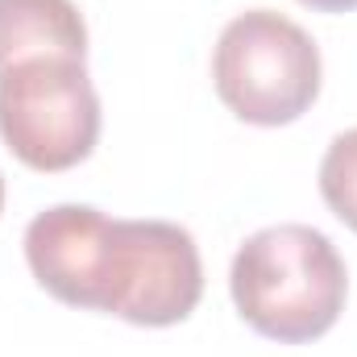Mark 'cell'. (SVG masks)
I'll return each instance as SVG.
<instances>
[{
    "mask_svg": "<svg viewBox=\"0 0 357 357\" xmlns=\"http://www.w3.org/2000/svg\"><path fill=\"white\" fill-rule=\"evenodd\" d=\"M241 320L278 345L324 337L349 295V274L337 245L312 225H274L237 250L229 270Z\"/></svg>",
    "mask_w": 357,
    "mask_h": 357,
    "instance_id": "obj_1",
    "label": "cell"
},
{
    "mask_svg": "<svg viewBox=\"0 0 357 357\" xmlns=\"http://www.w3.org/2000/svg\"><path fill=\"white\" fill-rule=\"evenodd\" d=\"M216 96L245 125L278 129L299 121L320 96V50L303 25L274 8L233 17L212 54Z\"/></svg>",
    "mask_w": 357,
    "mask_h": 357,
    "instance_id": "obj_2",
    "label": "cell"
},
{
    "mask_svg": "<svg viewBox=\"0 0 357 357\" xmlns=\"http://www.w3.org/2000/svg\"><path fill=\"white\" fill-rule=\"evenodd\" d=\"M0 137L29 171H71L96 150L100 96L79 59H29L0 71Z\"/></svg>",
    "mask_w": 357,
    "mask_h": 357,
    "instance_id": "obj_3",
    "label": "cell"
},
{
    "mask_svg": "<svg viewBox=\"0 0 357 357\" xmlns=\"http://www.w3.org/2000/svg\"><path fill=\"white\" fill-rule=\"evenodd\" d=\"M199 295L204 266L187 229L171 220H112L100 312L142 328H167L195 312Z\"/></svg>",
    "mask_w": 357,
    "mask_h": 357,
    "instance_id": "obj_4",
    "label": "cell"
},
{
    "mask_svg": "<svg viewBox=\"0 0 357 357\" xmlns=\"http://www.w3.org/2000/svg\"><path fill=\"white\" fill-rule=\"evenodd\" d=\"M112 220L88 204H59L29 220L25 262L33 278L71 307L100 312L104 303V262H108Z\"/></svg>",
    "mask_w": 357,
    "mask_h": 357,
    "instance_id": "obj_5",
    "label": "cell"
},
{
    "mask_svg": "<svg viewBox=\"0 0 357 357\" xmlns=\"http://www.w3.org/2000/svg\"><path fill=\"white\" fill-rule=\"evenodd\" d=\"M29 59H88V25L71 0H0V71Z\"/></svg>",
    "mask_w": 357,
    "mask_h": 357,
    "instance_id": "obj_6",
    "label": "cell"
},
{
    "mask_svg": "<svg viewBox=\"0 0 357 357\" xmlns=\"http://www.w3.org/2000/svg\"><path fill=\"white\" fill-rule=\"evenodd\" d=\"M320 195L333 208V216L357 233V129H345L333 137L320 162Z\"/></svg>",
    "mask_w": 357,
    "mask_h": 357,
    "instance_id": "obj_7",
    "label": "cell"
},
{
    "mask_svg": "<svg viewBox=\"0 0 357 357\" xmlns=\"http://www.w3.org/2000/svg\"><path fill=\"white\" fill-rule=\"evenodd\" d=\"M299 4H307L316 13H354L357 8V0H299Z\"/></svg>",
    "mask_w": 357,
    "mask_h": 357,
    "instance_id": "obj_8",
    "label": "cell"
},
{
    "mask_svg": "<svg viewBox=\"0 0 357 357\" xmlns=\"http://www.w3.org/2000/svg\"><path fill=\"white\" fill-rule=\"evenodd\" d=\"M0 212H4V178H0Z\"/></svg>",
    "mask_w": 357,
    "mask_h": 357,
    "instance_id": "obj_9",
    "label": "cell"
}]
</instances>
